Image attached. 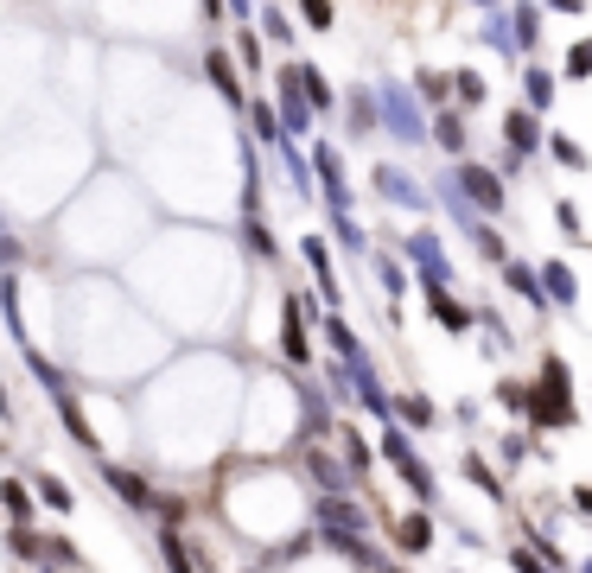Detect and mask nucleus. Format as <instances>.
I'll return each instance as SVG.
<instances>
[{
    "instance_id": "obj_1",
    "label": "nucleus",
    "mask_w": 592,
    "mask_h": 573,
    "mask_svg": "<svg viewBox=\"0 0 592 573\" xmlns=\"http://www.w3.org/2000/svg\"><path fill=\"white\" fill-rule=\"evenodd\" d=\"M459 185H465V198H472L478 211H503V179H497L491 166H465Z\"/></svg>"
},
{
    "instance_id": "obj_2",
    "label": "nucleus",
    "mask_w": 592,
    "mask_h": 573,
    "mask_svg": "<svg viewBox=\"0 0 592 573\" xmlns=\"http://www.w3.org/2000/svg\"><path fill=\"white\" fill-rule=\"evenodd\" d=\"M535 281H542V293H554L561 306H573V300H580V287H573V268H567V262H548L542 274H535Z\"/></svg>"
},
{
    "instance_id": "obj_3",
    "label": "nucleus",
    "mask_w": 592,
    "mask_h": 573,
    "mask_svg": "<svg viewBox=\"0 0 592 573\" xmlns=\"http://www.w3.org/2000/svg\"><path fill=\"white\" fill-rule=\"evenodd\" d=\"M427 306H433V319H440V325H452V332H465V325H472V312L452 300L446 287H427Z\"/></svg>"
},
{
    "instance_id": "obj_4",
    "label": "nucleus",
    "mask_w": 592,
    "mask_h": 573,
    "mask_svg": "<svg viewBox=\"0 0 592 573\" xmlns=\"http://www.w3.org/2000/svg\"><path fill=\"white\" fill-rule=\"evenodd\" d=\"M503 134H510V147H516V153H529L535 141H542V134H535V115H529V109H516L510 121H503Z\"/></svg>"
},
{
    "instance_id": "obj_5",
    "label": "nucleus",
    "mask_w": 592,
    "mask_h": 573,
    "mask_svg": "<svg viewBox=\"0 0 592 573\" xmlns=\"http://www.w3.org/2000/svg\"><path fill=\"white\" fill-rule=\"evenodd\" d=\"M395 535H402V548H408V554H421V548H433V523H427V516H408V523H402V529H395Z\"/></svg>"
},
{
    "instance_id": "obj_6",
    "label": "nucleus",
    "mask_w": 592,
    "mask_h": 573,
    "mask_svg": "<svg viewBox=\"0 0 592 573\" xmlns=\"http://www.w3.org/2000/svg\"><path fill=\"white\" fill-rule=\"evenodd\" d=\"M433 141H440L446 153H459L465 147V121L459 115H440V121H433Z\"/></svg>"
},
{
    "instance_id": "obj_7",
    "label": "nucleus",
    "mask_w": 592,
    "mask_h": 573,
    "mask_svg": "<svg viewBox=\"0 0 592 573\" xmlns=\"http://www.w3.org/2000/svg\"><path fill=\"white\" fill-rule=\"evenodd\" d=\"M211 83H217V90H223V96H230V102L242 96V90H236V64H230V58H223V51H211Z\"/></svg>"
},
{
    "instance_id": "obj_8",
    "label": "nucleus",
    "mask_w": 592,
    "mask_h": 573,
    "mask_svg": "<svg viewBox=\"0 0 592 573\" xmlns=\"http://www.w3.org/2000/svg\"><path fill=\"white\" fill-rule=\"evenodd\" d=\"M567 382H573V370H567L561 357H548V363H542V389H554V395H567V402H573V389H567Z\"/></svg>"
},
{
    "instance_id": "obj_9",
    "label": "nucleus",
    "mask_w": 592,
    "mask_h": 573,
    "mask_svg": "<svg viewBox=\"0 0 592 573\" xmlns=\"http://www.w3.org/2000/svg\"><path fill=\"white\" fill-rule=\"evenodd\" d=\"M510 287H516V293H522L529 306H542V300H548V293H542V281H535L529 268H516V262H510Z\"/></svg>"
},
{
    "instance_id": "obj_10",
    "label": "nucleus",
    "mask_w": 592,
    "mask_h": 573,
    "mask_svg": "<svg viewBox=\"0 0 592 573\" xmlns=\"http://www.w3.org/2000/svg\"><path fill=\"white\" fill-rule=\"evenodd\" d=\"M554 102V77L548 71H529V109H548Z\"/></svg>"
},
{
    "instance_id": "obj_11",
    "label": "nucleus",
    "mask_w": 592,
    "mask_h": 573,
    "mask_svg": "<svg viewBox=\"0 0 592 573\" xmlns=\"http://www.w3.org/2000/svg\"><path fill=\"white\" fill-rule=\"evenodd\" d=\"M465 478H472V484H478V491H491V497H503V484L491 478V465H484V459H465Z\"/></svg>"
},
{
    "instance_id": "obj_12",
    "label": "nucleus",
    "mask_w": 592,
    "mask_h": 573,
    "mask_svg": "<svg viewBox=\"0 0 592 573\" xmlns=\"http://www.w3.org/2000/svg\"><path fill=\"white\" fill-rule=\"evenodd\" d=\"M109 484H115V491L128 497V503H147V484L134 478V472H109Z\"/></svg>"
},
{
    "instance_id": "obj_13",
    "label": "nucleus",
    "mask_w": 592,
    "mask_h": 573,
    "mask_svg": "<svg viewBox=\"0 0 592 573\" xmlns=\"http://www.w3.org/2000/svg\"><path fill=\"white\" fill-rule=\"evenodd\" d=\"M452 83H459V102H484V77L478 71H459Z\"/></svg>"
},
{
    "instance_id": "obj_14",
    "label": "nucleus",
    "mask_w": 592,
    "mask_h": 573,
    "mask_svg": "<svg viewBox=\"0 0 592 573\" xmlns=\"http://www.w3.org/2000/svg\"><path fill=\"white\" fill-rule=\"evenodd\" d=\"M293 83H306V96H312V102H332V90H325V77H319V71H293Z\"/></svg>"
},
{
    "instance_id": "obj_15",
    "label": "nucleus",
    "mask_w": 592,
    "mask_h": 573,
    "mask_svg": "<svg viewBox=\"0 0 592 573\" xmlns=\"http://www.w3.org/2000/svg\"><path fill=\"white\" fill-rule=\"evenodd\" d=\"M300 13H306V20H312V26H319V32H325V26H332V0H300Z\"/></svg>"
},
{
    "instance_id": "obj_16",
    "label": "nucleus",
    "mask_w": 592,
    "mask_h": 573,
    "mask_svg": "<svg viewBox=\"0 0 592 573\" xmlns=\"http://www.w3.org/2000/svg\"><path fill=\"white\" fill-rule=\"evenodd\" d=\"M554 160H561V166H586V153H580V147H573V141H567V134H554Z\"/></svg>"
},
{
    "instance_id": "obj_17",
    "label": "nucleus",
    "mask_w": 592,
    "mask_h": 573,
    "mask_svg": "<svg viewBox=\"0 0 592 573\" xmlns=\"http://www.w3.org/2000/svg\"><path fill=\"white\" fill-rule=\"evenodd\" d=\"M287 357H306V338H300V312L287 306Z\"/></svg>"
},
{
    "instance_id": "obj_18",
    "label": "nucleus",
    "mask_w": 592,
    "mask_h": 573,
    "mask_svg": "<svg viewBox=\"0 0 592 573\" xmlns=\"http://www.w3.org/2000/svg\"><path fill=\"white\" fill-rule=\"evenodd\" d=\"M567 77H592V45H573V58H567Z\"/></svg>"
},
{
    "instance_id": "obj_19",
    "label": "nucleus",
    "mask_w": 592,
    "mask_h": 573,
    "mask_svg": "<svg viewBox=\"0 0 592 573\" xmlns=\"http://www.w3.org/2000/svg\"><path fill=\"white\" fill-rule=\"evenodd\" d=\"M39 491H45V503H51V510H71V491H64V484H58V478H45V484H39Z\"/></svg>"
},
{
    "instance_id": "obj_20",
    "label": "nucleus",
    "mask_w": 592,
    "mask_h": 573,
    "mask_svg": "<svg viewBox=\"0 0 592 573\" xmlns=\"http://www.w3.org/2000/svg\"><path fill=\"white\" fill-rule=\"evenodd\" d=\"M516 39H522V45L542 39V32H535V7H522V13H516Z\"/></svg>"
},
{
    "instance_id": "obj_21",
    "label": "nucleus",
    "mask_w": 592,
    "mask_h": 573,
    "mask_svg": "<svg viewBox=\"0 0 592 573\" xmlns=\"http://www.w3.org/2000/svg\"><path fill=\"white\" fill-rule=\"evenodd\" d=\"M421 96H427V102H440V96H446V77H433V71H427V77H421Z\"/></svg>"
},
{
    "instance_id": "obj_22",
    "label": "nucleus",
    "mask_w": 592,
    "mask_h": 573,
    "mask_svg": "<svg viewBox=\"0 0 592 573\" xmlns=\"http://www.w3.org/2000/svg\"><path fill=\"white\" fill-rule=\"evenodd\" d=\"M402 414H408L414 427H427V421H433V408H427V402H402Z\"/></svg>"
},
{
    "instance_id": "obj_23",
    "label": "nucleus",
    "mask_w": 592,
    "mask_h": 573,
    "mask_svg": "<svg viewBox=\"0 0 592 573\" xmlns=\"http://www.w3.org/2000/svg\"><path fill=\"white\" fill-rule=\"evenodd\" d=\"M516 567H522V573H548L542 561H535V554H522V548H516Z\"/></svg>"
},
{
    "instance_id": "obj_24",
    "label": "nucleus",
    "mask_w": 592,
    "mask_h": 573,
    "mask_svg": "<svg viewBox=\"0 0 592 573\" xmlns=\"http://www.w3.org/2000/svg\"><path fill=\"white\" fill-rule=\"evenodd\" d=\"M573 503H580V510L592 516V484H580V491H573Z\"/></svg>"
}]
</instances>
